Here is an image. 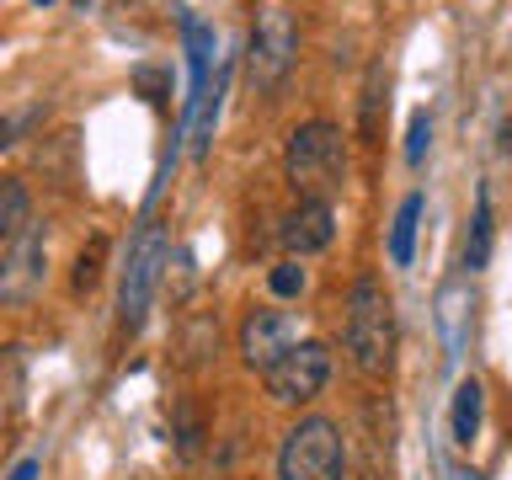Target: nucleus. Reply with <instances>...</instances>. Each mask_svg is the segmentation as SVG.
Wrapping results in <instances>:
<instances>
[{"instance_id":"obj_12","label":"nucleus","mask_w":512,"mask_h":480,"mask_svg":"<svg viewBox=\"0 0 512 480\" xmlns=\"http://www.w3.org/2000/svg\"><path fill=\"white\" fill-rule=\"evenodd\" d=\"M32 224V192L22 176H0V240H16Z\"/></svg>"},{"instance_id":"obj_15","label":"nucleus","mask_w":512,"mask_h":480,"mask_svg":"<svg viewBox=\"0 0 512 480\" xmlns=\"http://www.w3.org/2000/svg\"><path fill=\"white\" fill-rule=\"evenodd\" d=\"M267 283H272V294H278V299H294V294H304V267L299 262H278L267 272Z\"/></svg>"},{"instance_id":"obj_18","label":"nucleus","mask_w":512,"mask_h":480,"mask_svg":"<svg viewBox=\"0 0 512 480\" xmlns=\"http://www.w3.org/2000/svg\"><path fill=\"white\" fill-rule=\"evenodd\" d=\"M38 470H43V459H38V454H27V459L16 464V470H11L6 480H38Z\"/></svg>"},{"instance_id":"obj_16","label":"nucleus","mask_w":512,"mask_h":480,"mask_svg":"<svg viewBox=\"0 0 512 480\" xmlns=\"http://www.w3.org/2000/svg\"><path fill=\"white\" fill-rule=\"evenodd\" d=\"M102 251H107L102 235L91 240V251H80V262H75V294H86V288L96 283V272H102Z\"/></svg>"},{"instance_id":"obj_8","label":"nucleus","mask_w":512,"mask_h":480,"mask_svg":"<svg viewBox=\"0 0 512 480\" xmlns=\"http://www.w3.org/2000/svg\"><path fill=\"white\" fill-rule=\"evenodd\" d=\"M43 256H48V240L43 230H27L11 240V256H6V267H0V299L6 304H27L32 294L43 288Z\"/></svg>"},{"instance_id":"obj_7","label":"nucleus","mask_w":512,"mask_h":480,"mask_svg":"<svg viewBox=\"0 0 512 480\" xmlns=\"http://www.w3.org/2000/svg\"><path fill=\"white\" fill-rule=\"evenodd\" d=\"M294 342H299V320L288 310H272V304H256V310L246 315V326H240V358H246L251 368H262V374Z\"/></svg>"},{"instance_id":"obj_5","label":"nucleus","mask_w":512,"mask_h":480,"mask_svg":"<svg viewBox=\"0 0 512 480\" xmlns=\"http://www.w3.org/2000/svg\"><path fill=\"white\" fill-rule=\"evenodd\" d=\"M171 262V246H166V230L150 219L139 224L134 246H128V267H123V288H118V320L123 331H139L144 315H150V299H155V283Z\"/></svg>"},{"instance_id":"obj_1","label":"nucleus","mask_w":512,"mask_h":480,"mask_svg":"<svg viewBox=\"0 0 512 480\" xmlns=\"http://www.w3.org/2000/svg\"><path fill=\"white\" fill-rule=\"evenodd\" d=\"M283 171H288V187L299 198H315V203H331L347 182V139L342 128L326 123V118H310L288 134V150H283Z\"/></svg>"},{"instance_id":"obj_17","label":"nucleus","mask_w":512,"mask_h":480,"mask_svg":"<svg viewBox=\"0 0 512 480\" xmlns=\"http://www.w3.org/2000/svg\"><path fill=\"white\" fill-rule=\"evenodd\" d=\"M427 139H432V118H427V112H411V128H406V160H411V166H422Z\"/></svg>"},{"instance_id":"obj_3","label":"nucleus","mask_w":512,"mask_h":480,"mask_svg":"<svg viewBox=\"0 0 512 480\" xmlns=\"http://www.w3.org/2000/svg\"><path fill=\"white\" fill-rule=\"evenodd\" d=\"M342 427L331 416H304L283 432L278 480H342Z\"/></svg>"},{"instance_id":"obj_2","label":"nucleus","mask_w":512,"mask_h":480,"mask_svg":"<svg viewBox=\"0 0 512 480\" xmlns=\"http://www.w3.org/2000/svg\"><path fill=\"white\" fill-rule=\"evenodd\" d=\"M342 342L358 374L384 379L395 363V304L374 278H358L347 288V320H342Z\"/></svg>"},{"instance_id":"obj_4","label":"nucleus","mask_w":512,"mask_h":480,"mask_svg":"<svg viewBox=\"0 0 512 480\" xmlns=\"http://www.w3.org/2000/svg\"><path fill=\"white\" fill-rule=\"evenodd\" d=\"M294 48H299V32H294L288 6L283 0H262V6H256V22H251V38H246L251 86L256 91H278L288 80V70H294Z\"/></svg>"},{"instance_id":"obj_6","label":"nucleus","mask_w":512,"mask_h":480,"mask_svg":"<svg viewBox=\"0 0 512 480\" xmlns=\"http://www.w3.org/2000/svg\"><path fill=\"white\" fill-rule=\"evenodd\" d=\"M331 379V347L326 342H294L278 363L267 368V395L283 406H304L326 390Z\"/></svg>"},{"instance_id":"obj_11","label":"nucleus","mask_w":512,"mask_h":480,"mask_svg":"<svg viewBox=\"0 0 512 480\" xmlns=\"http://www.w3.org/2000/svg\"><path fill=\"white\" fill-rule=\"evenodd\" d=\"M480 411H486V390H480L475 379H459L454 390V411H448V427H454V443L470 448L475 432H480Z\"/></svg>"},{"instance_id":"obj_20","label":"nucleus","mask_w":512,"mask_h":480,"mask_svg":"<svg viewBox=\"0 0 512 480\" xmlns=\"http://www.w3.org/2000/svg\"><path fill=\"white\" fill-rule=\"evenodd\" d=\"M38 6H48V0H38Z\"/></svg>"},{"instance_id":"obj_13","label":"nucleus","mask_w":512,"mask_h":480,"mask_svg":"<svg viewBox=\"0 0 512 480\" xmlns=\"http://www.w3.org/2000/svg\"><path fill=\"white\" fill-rule=\"evenodd\" d=\"M491 256V198L486 187H480V203H475V219H470V240H464V267L480 272Z\"/></svg>"},{"instance_id":"obj_9","label":"nucleus","mask_w":512,"mask_h":480,"mask_svg":"<svg viewBox=\"0 0 512 480\" xmlns=\"http://www.w3.org/2000/svg\"><path fill=\"white\" fill-rule=\"evenodd\" d=\"M331 235H336V214H331V203H315V198H299V203L283 214V224H278V240H283L294 256L326 251Z\"/></svg>"},{"instance_id":"obj_14","label":"nucleus","mask_w":512,"mask_h":480,"mask_svg":"<svg viewBox=\"0 0 512 480\" xmlns=\"http://www.w3.org/2000/svg\"><path fill=\"white\" fill-rule=\"evenodd\" d=\"M198 443H203V422L192 406H182L176 411V448H182V459H198Z\"/></svg>"},{"instance_id":"obj_19","label":"nucleus","mask_w":512,"mask_h":480,"mask_svg":"<svg viewBox=\"0 0 512 480\" xmlns=\"http://www.w3.org/2000/svg\"><path fill=\"white\" fill-rule=\"evenodd\" d=\"M16 128H22L16 118H0V150H6V144H16Z\"/></svg>"},{"instance_id":"obj_10","label":"nucleus","mask_w":512,"mask_h":480,"mask_svg":"<svg viewBox=\"0 0 512 480\" xmlns=\"http://www.w3.org/2000/svg\"><path fill=\"white\" fill-rule=\"evenodd\" d=\"M422 208L427 198L422 192H406L395 208V219H390V262L395 267H411V256H416V224H422Z\"/></svg>"}]
</instances>
